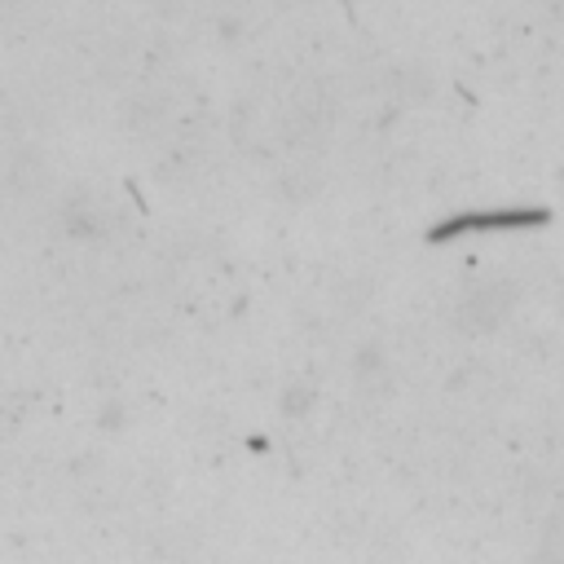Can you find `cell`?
<instances>
[{
  "instance_id": "obj_1",
  "label": "cell",
  "mask_w": 564,
  "mask_h": 564,
  "mask_svg": "<svg viewBox=\"0 0 564 564\" xmlns=\"http://www.w3.org/2000/svg\"><path fill=\"white\" fill-rule=\"evenodd\" d=\"M546 212L542 207H494V212H463L445 225L432 229V238H454V234H480V229H520V225H542Z\"/></svg>"
},
{
  "instance_id": "obj_2",
  "label": "cell",
  "mask_w": 564,
  "mask_h": 564,
  "mask_svg": "<svg viewBox=\"0 0 564 564\" xmlns=\"http://www.w3.org/2000/svg\"><path fill=\"white\" fill-rule=\"evenodd\" d=\"M507 304H511V295H507L502 286H498L494 295H489V291H471L467 304L458 308V317H463L467 326H494V322L507 313Z\"/></svg>"
}]
</instances>
